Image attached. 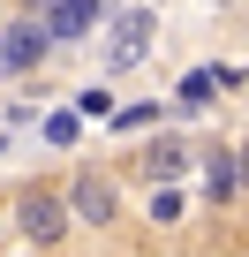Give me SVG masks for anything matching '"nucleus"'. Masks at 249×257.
Returning <instances> with one entry per match:
<instances>
[{
	"label": "nucleus",
	"mask_w": 249,
	"mask_h": 257,
	"mask_svg": "<svg viewBox=\"0 0 249 257\" xmlns=\"http://www.w3.org/2000/svg\"><path fill=\"white\" fill-rule=\"evenodd\" d=\"M76 121H83V113H53V121H46V144H76Z\"/></svg>",
	"instance_id": "12"
},
{
	"label": "nucleus",
	"mask_w": 249,
	"mask_h": 257,
	"mask_svg": "<svg viewBox=\"0 0 249 257\" xmlns=\"http://www.w3.org/2000/svg\"><path fill=\"white\" fill-rule=\"evenodd\" d=\"M76 113H83V121H106V113H113V91H106V83L76 91Z\"/></svg>",
	"instance_id": "9"
},
{
	"label": "nucleus",
	"mask_w": 249,
	"mask_h": 257,
	"mask_svg": "<svg viewBox=\"0 0 249 257\" xmlns=\"http://www.w3.org/2000/svg\"><path fill=\"white\" fill-rule=\"evenodd\" d=\"M151 121H159V98H151V106H121V113H113V128H151Z\"/></svg>",
	"instance_id": "11"
},
{
	"label": "nucleus",
	"mask_w": 249,
	"mask_h": 257,
	"mask_svg": "<svg viewBox=\"0 0 249 257\" xmlns=\"http://www.w3.org/2000/svg\"><path fill=\"white\" fill-rule=\"evenodd\" d=\"M204 189H211V204H226V197H234V189H241V159H234V152H226V144H219V152H211V159H204Z\"/></svg>",
	"instance_id": "6"
},
{
	"label": "nucleus",
	"mask_w": 249,
	"mask_h": 257,
	"mask_svg": "<svg viewBox=\"0 0 249 257\" xmlns=\"http://www.w3.org/2000/svg\"><path fill=\"white\" fill-rule=\"evenodd\" d=\"M181 167H189V144H181V137H159V144H151V159H144V174H151V182H174Z\"/></svg>",
	"instance_id": "8"
},
{
	"label": "nucleus",
	"mask_w": 249,
	"mask_h": 257,
	"mask_svg": "<svg viewBox=\"0 0 249 257\" xmlns=\"http://www.w3.org/2000/svg\"><path fill=\"white\" fill-rule=\"evenodd\" d=\"M151 219L166 227V219H181V197H174V182H151Z\"/></svg>",
	"instance_id": "10"
},
{
	"label": "nucleus",
	"mask_w": 249,
	"mask_h": 257,
	"mask_svg": "<svg viewBox=\"0 0 249 257\" xmlns=\"http://www.w3.org/2000/svg\"><path fill=\"white\" fill-rule=\"evenodd\" d=\"M151 53V8H129L113 16V38H106V68H136Z\"/></svg>",
	"instance_id": "3"
},
{
	"label": "nucleus",
	"mask_w": 249,
	"mask_h": 257,
	"mask_svg": "<svg viewBox=\"0 0 249 257\" xmlns=\"http://www.w3.org/2000/svg\"><path fill=\"white\" fill-rule=\"evenodd\" d=\"M0 76H8V46H0Z\"/></svg>",
	"instance_id": "14"
},
{
	"label": "nucleus",
	"mask_w": 249,
	"mask_h": 257,
	"mask_svg": "<svg viewBox=\"0 0 249 257\" xmlns=\"http://www.w3.org/2000/svg\"><path fill=\"white\" fill-rule=\"evenodd\" d=\"M234 159H241V189H249V144H241V152H234Z\"/></svg>",
	"instance_id": "13"
},
{
	"label": "nucleus",
	"mask_w": 249,
	"mask_h": 257,
	"mask_svg": "<svg viewBox=\"0 0 249 257\" xmlns=\"http://www.w3.org/2000/svg\"><path fill=\"white\" fill-rule=\"evenodd\" d=\"M68 212H76V227H113V219H121V189H113L106 174H76Z\"/></svg>",
	"instance_id": "2"
},
{
	"label": "nucleus",
	"mask_w": 249,
	"mask_h": 257,
	"mask_svg": "<svg viewBox=\"0 0 249 257\" xmlns=\"http://www.w3.org/2000/svg\"><path fill=\"white\" fill-rule=\"evenodd\" d=\"M16 227L46 249V242H61L68 227H76V212H68V197H46V189H23V204H16Z\"/></svg>",
	"instance_id": "1"
},
{
	"label": "nucleus",
	"mask_w": 249,
	"mask_h": 257,
	"mask_svg": "<svg viewBox=\"0 0 249 257\" xmlns=\"http://www.w3.org/2000/svg\"><path fill=\"white\" fill-rule=\"evenodd\" d=\"M226 83H241V76H226V68H196V76H181V106H211Z\"/></svg>",
	"instance_id": "7"
},
{
	"label": "nucleus",
	"mask_w": 249,
	"mask_h": 257,
	"mask_svg": "<svg viewBox=\"0 0 249 257\" xmlns=\"http://www.w3.org/2000/svg\"><path fill=\"white\" fill-rule=\"evenodd\" d=\"M98 16H106V0H53V8H46V31H53V46H76Z\"/></svg>",
	"instance_id": "5"
},
{
	"label": "nucleus",
	"mask_w": 249,
	"mask_h": 257,
	"mask_svg": "<svg viewBox=\"0 0 249 257\" xmlns=\"http://www.w3.org/2000/svg\"><path fill=\"white\" fill-rule=\"evenodd\" d=\"M0 46H8V68H38L53 53V31H46V16H23V23L0 31Z\"/></svg>",
	"instance_id": "4"
},
{
	"label": "nucleus",
	"mask_w": 249,
	"mask_h": 257,
	"mask_svg": "<svg viewBox=\"0 0 249 257\" xmlns=\"http://www.w3.org/2000/svg\"><path fill=\"white\" fill-rule=\"evenodd\" d=\"M241 91H249V76H241Z\"/></svg>",
	"instance_id": "15"
}]
</instances>
